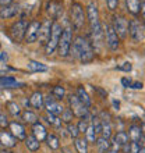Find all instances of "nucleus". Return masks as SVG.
Here are the masks:
<instances>
[{
  "instance_id": "obj_29",
  "label": "nucleus",
  "mask_w": 145,
  "mask_h": 153,
  "mask_svg": "<svg viewBox=\"0 0 145 153\" xmlns=\"http://www.w3.org/2000/svg\"><path fill=\"white\" fill-rule=\"evenodd\" d=\"M6 107H7L8 113L11 114V116H14V117L21 116V113H22V111H21L20 105L16 103V102H7V103H6Z\"/></svg>"
},
{
  "instance_id": "obj_31",
  "label": "nucleus",
  "mask_w": 145,
  "mask_h": 153,
  "mask_svg": "<svg viewBox=\"0 0 145 153\" xmlns=\"http://www.w3.org/2000/svg\"><path fill=\"white\" fill-rule=\"evenodd\" d=\"M74 145H75V149L78 153H88V142H87V139L77 138Z\"/></svg>"
},
{
  "instance_id": "obj_50",
  "label": "nucleus",
  "mask_w": 145,
  "mask_h": 153,
  "mask_svg": "<svg viewBox=\"0 0 145 153\" xmlns=\"http://www.w3.org/2000/svg\"><path fill=\"white\" fill-rule=\"evenodd\" d=\"M141 13H142V18H144V28H145V3L141 4Z\"/></svg>"
},
{
  "instance_id": "obj_54",
  "label": "nucleus",
  "mask_w": 145,
  "mask_h": 153,
  "mask_svg": "<svg viewBox=\"0 0 145 153\" xmlns=\"http://www.w3.org/2000/svg\"><path fill=\"white\" fill-rule=\"evenodd\" d=\"M108 153H119V152H117V150H109Z\"/></svg>"
},
{
  "instance_id": "obj_41",
  "label": "nucleus",
  "mask_w": 145,
  "mask_h": 153,
  "mask_svg": "<svg viewBox=\"0 0 145 153\" xmlns=\"http://www.w3.org/2000/svg\"><path fill=\"white\" fill-rule=\"evenodd\" d=\"M141 149V142L131 141L130 142V153H138Z\"/></svg>"
},
{
  "instance_id": "obj_19",
  "label": "nucleus",
  "mask_w": 145,
  "mask_h": 153,
  "mask_svg": "<svg viewBox=\"0 0 145 153\" xmlns=\"http://www.w3.org/2000/svg\"><path fill=\"white\" fill-rule=\"evenodd\" d=\"M32 134H34V137H35L39 142L46 141V137H48L46 128H45L43 125L40 124L39 121H38V123H35V124L32 125Z\"/></svg>"
},
{
  "instance_id": "obj_25",
  "label": "nucleus",
  "mask_w": 145,
  "mask_h": 153,
  "mask_svg": "<svg viewBox=\"0 0 145 153\" xmlns=\"http://www.w3.org/2000/svg\"><path fill=\"white\" fill-rule=\"evenodd\" d=\"M126 4H127L129 13L133 14V16H137L138 13L141 11V3H140V0H126Z\"/></svg>"
},
{
  "instance_id": "obj_11",
  "label": "nucleus",
  "mask_w": 145,
  "mask_h": 153,
  "mask_svg": "<svg viewBox=\"0 0 145 153\" xmlns=\"http://www.w3.org/2000/svg\"><path fill=\"white\" fill-rule=\"evenodd\" d=\"M39 28H40V22L39 21H31L28 24L27 32H25V42L27 43H34L38 40V33H39Z\"/></svg>"
},
{
  "instance_id": "obj_39",
  "label": "nucleus",
  "mask_w": 145,
  "mask_h": 153,
  "mask_svg": "<svg viewBox=\"0 0 145 153\" xmlns=\"http://www.w3.org/2000/svg\"><path fill=\"white\" fill-rule=\"evenodd\" d=\"M91 124L93 125V128H95V132L98 134H102V120L101 118H98V117H93L92 118V123Z\"/></svg>"
},
{
  "instance_id": "obj_5",
  "label": "nucleus",
  "mask_w": 145,
  "mask_h": 153,
  "mask_svg": "<svg viewBox=\"0 0 145 153\" xmlns=\"http://www.w3.org/2000/svg\"><path fill=\"white\" fill-rule=\"evenodd\" d=\"M69 105H70V110L72 111V114L80 118H84L87 120L88 118V107H85L81 100L78 99L77 95H70L69 96Z\"/></svg>"
},
{
  "instance_id": "obj_1",
  "label": "nucleus",
  "mask_w": 145,
  "mask_h": 153,
  "mask_svg": "<svg viewBox=\"0 0 145 153\" xmlns=\"http://www.w3.org/2000/svg\"><path fill=\"white\" fill-rule=\"evenodd\" d=\"M70 52H72V56L75 59H78L84 64L85 63H91L93 60V57H95V52L92 49V45L89 43L84 36H77L74 39Z\"/></svg>"
},
{
  "instance_id": "obj_27",
  "label": "nucleus",
  "mask_w": 145,
  "mask_h": 153,
  "mask_svg": "<svg viewBox=\"0 0 145 153\" xmlns=\"http://www.w3.org/2000/svg\"><path fill=\"white\" fill-rule=\"evenodd\" d=\"M25 146H27V148H28V150H31V152H36V150L39 149L40 142L38 141L34 135H31V137L25 138Z\"/></svg>"
},
{
  "instance_id": "obj_2",
  "label": "nucleus",
  "mask_w": 145,
  "mask_h": 153,
  "mask_svg": "<svg viewBox=\"0 0 145 153\" xmlns=\"http://www.w3.org/2000/svg\"><path fill=\"white\" fill-rule=\"evenodd\" d=\"M61 32H63V28L59 22H53L52 24V31H50V38H49L48 43L45 46V50H46V54H52L55 50L59 46V42H60V36Z\"/></svg>"
},
{
  "instance_id": "obj_46",
  "label": "nucleus",
  "mask_w": 145,
  "mask_h": 153,
  "mask_svg": "<svg viewBox=\"0 0 145 153\" xmlns=\"http://www.w3.org/2000/svg\"><path fill=\"white\" fill-rule=\"evenodd\" d=\"M121 84H123L124 88H130V85H131V79H129V78H123V79H121Z\"/></svg>"
},
{
  "instance_id": "obj_32",
  "label": "nucleus",
  "mask_w": 145,
  "mask_h": 153,
  "mask_svg": "<svg viewBox=\"0 0 145 153\" xmlns=\"http://www.w3.org/2000/svg\"><path fill=\"white\" fill-rule=\"evenodd\" d=\"M46 143H48V146L53 150L59 149V146H60V143H59V138H57L55 134H48V137H46Z\"/></svg>"
},
{
  "instance_id": "obj_15",
  "label": "nucleus",
  "mask_w": 145,
  "mask_h": 153,
  "mask_svg": "<svg viewBox=\"0 0 145 153\" xmlns=\"http://www.w3.org/2000/svg\"><path fill=\"white\" fill-rule=\"evenodd\" d=\"M87 17H88L89 24H98L101 22L99 21V11H98V6L95 1H89L88 6H87Z\"/></svg>"
},
{
  "instance_id": "obj_55",
  "label": "nucleus",
  "mask_w": 145,
  "mask_h": 153,
  "mask_svg": "<svg viewBox=\"0 0 145 153\" xmlns=\"http://www.w3.org/2000/svg\"><path fill=\"white\" fill-rule=\"evenodd\" d=\"M0 49H1V45H0Z\"/></svg>"
},
{
  "instance_id": "obj_14",
  "label": "nucleus",
  "mask_w": 145,
  "mask_h": 153,
  "mask_svg": "<svg viewBox=\"0 0 145 153\" xmlns=\"http://www.w3.org/2000/svg\"><path fill=\"white\" fill-rule=\"evenodd\" d=\"M18 13H20V4H17V3L8 4V6H4V7L0 8V18H3V20L13 18Z\"/></svg>"
},
{
  "instance_id": "obj_42",
  "label": "nucleus",
  "mask_w": 145,
  "mask_h": 153,
  "mask_svg": "<svg viewBox=\"0 0 145 153\" xmlns=\"http://www.w3.org/2000/svg\"><path fill=\"white\" fill-rule=\"evenodd\" d=\"M8 120H7V116L4 113H0V128H6L8 127Z\"/></svg>"
},
{
  "instance_id": "obj_38",
  "label": "nucleus",
  "mask_w": 145,
  "mask_h": 153,
  "mask_svg": "<svg viewBox=\"0 0 145 153\" xmlns=\"http://www.w3.org/2000/svg\"><path fill=\"white\" fill-rule=\"evenodd\" d=\"M67 131H69V135L71 138H74V139H77L78 138V135H80V131H78V127L74 124H67Z\"/></svg>"
},
{
  "instance_id": "obj_48",
  "label": "nucleus",
  "mask_w": 145,
  "mask_h": 153,
  "mask_svg": "<svg viewBox=\"0 0 145 153\" xmlns=\"http://www.w3.org/2000/svg\"><path fill=\"white\" fill-rule=\"evenodd\" d=\"M93 89H95V91H96L98 93H101V95H102L103 97L108 96V92H106V91H103V89H101L99 86H93Z\"/></svg>"
},
{
  "instance_id": "obj_43",
  "label": "nucleus",
  "mask_w": 145,
  "mask_h": 153,
  "mask_svg": "<svg viewBox=\"0 0 145 153\" xmlns=\"http://www.w3.org/2000/svg\"><path fill=\"white\" fill-rule=\"evenodd\" d=\"M106 4H108V8L110 11H114L117 8V4H119V0H106Z\"/></svg>"
},
{
  "instance_id": "obj_20",
  "label": "nucleus",
  "mask_w": 145,
  "mask_h": 153,
  "mask_svg": "<svg viewBox=\"0 0 145 153\" xmlns=\"http://www.w3.org/2000/svg\"><path fill=\"white\" fill-rule=\"evenodd\" d=\"M17 139L13 137L10 132H6V131H0V143L4 146V148H14L16 146Z\"/></svg>"
},
{
  "instance_id": "obj_45",
  "label": "nucleus",
  "mask_w": 145,
  "mask_h": 153,
  "mask_svg": "<svg viewBox=\"0 0 145 153\" xmlns=\"http://www.w3.org/2000/svg\"><path fill=\"white\" fill-rule=\"evenodd\" d=\"M130 88L131 89H142V82H131Z\"/></svg>"
},
{
  "instance_id": "obj_34",
  "label": "nucleus",
  "mask_w": 145,
  "mask_h": 153,
  "mask_svg": "<svg viewBox=\"0 0 145 153\" xmlns=\"http://www.w3.org/2000/svg\"><path fill=\"white\" fill-rule=\"evenodd\" d=\"M102 137L108 139L112 137V125L109 120H102Z\"/></svg>"
},
{
  "instance_id": "obj_22",
  "label": "nucleus",
  "mask_w": 145,
  "mask_h": 153,
  "mask_svg": "<svg viewBox=\"0 0 145 153\" xmlns=\"http://www.w3.org/2000/svg\"><path fill=\"white\" fill-rule=\"evenodd\" d=\"M77 96H78V99L81 100V103L85 106V107H91V105H92V100H91V97H89V95L87 93V91L84 89V86H78L77 88Z\"/></svg>"
},
{
  "instance_id": "obj_24",
  "label": "nucleus",
  "mask_w": 145,
  "mask_h": 153,
  "mask_svg": "<svg viewBox=\"0 0 145 153\" xmlns=\"http://www.w3.org/2000/svg\"><path fill=\"white\" fill-rule=\"evenodd\" d=\"M96 146H98V150L101 153H108L109 150H110V148H112V143L109 142L108 138H96Z\"/></svg>"
},
{
  "instance_id": "obj_8",
  "label": "nucleus",
  "mask_w": 145,
  "mask_h": 153,
  "mask_svg": "<svg viewBox=\"0 0 145 153\" xmlns=\"http://www.w3.org/2000/svg\"><path fill=\"white\" fill-rule=\"evenodd\" d=\"M129 35L131 36V39L135 42H141L145 38V28L144 25L137 20H131L129 22Z\"/></svg>"
},
{
  "instance_id": "obj_16",
  "label": "nucleus",
  "mask_w": 145,
  "mask_h": 153,
  "mask_svg": "<svg viewBox=\"0 0 145 153\" xmlns=\"http://www.w3.org/2000/svg\"><path fill=\"white\" fill-rule=\"evenodd\" d=\"M10 131H11V135L16 138L17 141H25L27 132H25V128L20 123H17V121L10 123Z\"/></svg>"
},
{
  "instance_id": "obj_30",
  "label": "nucleus",
  "mask_w": 145,
  "mask_h": 153,
  "mask_svg": "<svg viewBox=\"0 0 145 153\" xmlns=\"http://www.w3.org/2000/svg\"><path fill=\"white\" fill-rule=\"evenodd\" d=\"M48 11H49V14H50L52 17L57 18V17H59L61 13H63V7H61L59 3H56V1H52V3L49 4Z\"/></svg>"
},
{
  "instance_id": "obj_26",
  "label": "nucleus",
  "mask_w": 145,
  "mask_h": 153,
  "mask_svg": "<svg viewBox=\"0 0 145 153\" xmlns=\"http://www.w3.org/2000/svg\"><path fill=\"white\" fill-rule=\"evenodd\" d=\"M28 68L34 73H45L48 71V65H45L40 61H35V60H29L28 61Z\"/></svg>"
},
{
  "instance_id": "obj_28",
  "label": "nucleus",
  "mask_w": 145,
  "mask_h": 153,
  "mask_svg": "<svg viewBox=\"0 0 145 153\" xmlns=\"http://www.w3.org/2000/svg\"><path fill=\"white\" fill-rule=\"evenodd\" d=\"M21 118L24 120V123H28V124H35V123H38V117H36V114L34 113V111H31V110H24L22 113H21Z\"/></svg>"
},
{
  "instance_id": "obj_47",
  "label": "nucleus",
  "mask_w": 145,
  "mask_h": 153,
  "mask_svg": "<svg viewBox=\"0 0 145 153\" xmlns=\"http://www.w3.org/2000/svg\"><path fill=\"white\" fill-rule=\"evenodd\" d=\"M7 60H8L7 53H6V52H0V61H1V63H6Z\"/></svg>"
},
{
  "instance_id": "obj_35",
  "label": "nucleus",
  "mask_w": 145,
  "mask_h": 153,
  "mask_svg": "<svg viewBox=\"0 0 145 153\" xmlns=\"http://www.w3.org/2000/svg\"><path fill=\"white\" fill-rule=\"evenodd\" d=\"M85 139L87 142H96V132H95V128H93L92 124L88 125V129H87V132H85Z\"/></svg>"
},
{
  "instance_id": "obj_9",
  "label": "nucleus",
  "mask_w": 145,
  "mask_h": 153,
  "mask_svg": "<svg viewBox=\"0 0 145 153\" xmlns=\"http://www.w3.org/2000/svg\"><path fill=\"white\" fill-rule=\"evenodd\" d=\"M113 29L116 31V33L119 35V38L126 39L129 35V21L126 20L124 17L121 16H114L113 17Z\"/></svg>"
},
{
  "instance_id": "obj_12",
  "label": "nucleus",
  "mask_w": 145,
  "mask_h": 153,
  "mask_svg": "<svg viewBox=\"0 0 145 153\" xmlns=\"http://www.w3.org/2000/svg\"><path fill=\"white\" fill-rule=\"evenodd\" d=\"M52 24H53V21H50V20H45L40 24L39 33H38V40H39L40 45L46 46V43H48L49 38H50V31H52Z\"/></svg>"
},
{
  "instance_id": "obj_23",
  "label": "nucleus",
  "mask_w": 145,
  "mask_h": 153,
  "mask_svg": "<svg viewBox=\"0 0 145 153\" xmlns=\"http://www.w3.org/2000/svg\"><path fill=\"white\" fill-rule=\"evenodd\" d=\"M43 102H45V97L42 95V92H34L29 97V105L35 107V109H42L43 106Z\"/></svg>"
},
{
  "instance_id": "obj_53",
  "label": "nucleus",
  "mask_w": 145,
  "mask_h": 153,
  "mask_svg": "<svg viewBox=\"0 0 145 153\" xmlns=\"http://www.w3.org/2000/svg\"><path fill=\"white\" fill-rule=\"evenodd\" d=\"M138 153H145V148H144V146H141V149H140V152H138Z\"/></svg>"
},
{
  "instance_id": "obj_36",
  "label": "nucleus",
  "mask_w": 145,
  "mask_h": 153,
  "mask_svg": "<svg viewBox=\"0 0 145 153\" xmlns=\"http://www.w3.org/2000/svg\"><path fill=\"white\" fill-rule=\"evenodd\" d=\"M52 96L56 99H63L66 96V89L63 86H55L52 89Z\"/></svg>"
},
{
  "instance_id": "obj_13",
  "label": "nucleus",
  "mask_w": 145,
  "mask_h": 153,
  "mask_svg": "<svg viewBox=\"0 0 145 153\" xmlns=\"http://www.w3.org/2000/svg\"><path fill=\"white\" fill-rule=\"evenodd\" d=\"M91 33H92V39H93L95 48L99 49L102 46V42H103V36H105V33H103V27H102L101 22L91 25Z\"/></svg>"
},
{
  "instance_id": "obj_52",
  "label": "nucleus",
  "mask_w": 145,
  "mask_h": 153,
  "mask_svg": "<svg viewBox=\"0 0 145 153\" xmlns=\"http://www.w3.org/2000/svg\"><path fill=\"white\" fill-rule=\"evenodd\" d=\"M113 106H114V107H116V109H119V107H120V103H119V102H113Z\"/></svg>"
},
{
  "instance_id": "obj_18",
  "label": "nucleus",
  "mask_w": 145,
  "mask_h": 153,
  "mask_svg": "<svg viewBox=\"0 0 145 153\" xmlns=\"http://www.w3.org/2000/svg\"><path fill=\"white\" fill-rule=\"evenodd\" d=\"M24 84H21L14 76H0V88H21Z\"/></svg>"
},
{
  "instance_id": "obj_33",
  "label": "nucleus",
  "mask_w": 145,
  "mask_h": 153,
  "mask_svg": "<svg viewBox=\"0 0 145 153\" xmlns=\"http://www.w3.org/2000/svg\"><path fill=\"white\" fill-rule=\"evenodd\" d=\"M45 120H46L48 124L53 125V127H61V118L59 116H55V114L48 113L46 116H45Z\"/></svg>"
},
{
  "instance_id": "obj_37",
  "label": "nucleus",
  "mask_w": 145,
  "mask_h": 153,
  "mask_svg": "<svg viewBox=\"0 0 145 153\" xmlns=\"http://www.w3.org/2000/svg\"><path fill=\"white\" fill-rule=\"evenodd\" d=\"M60 118H61V123H66V124H70L71 123V120H72V111L70 109H64L63 110V113L60 114Z\"/></svg>"
},
{
  "instance_id": "obj_7",
  "label": "nucleus",
  "mask_w": 145,
  "mask_h": 153,
  "mask_svg": "<svg viewBox=\"0 0 145 153\" xmlns=\"http://www.w3.org/2000/svg\"><path fill=\"white\" fill-rule=\"evenodd\" d=\"M103 33H105V40L106 45L110 50H117L119 48V42H120V38L116 33V31L113 29L112 25H103Z\"/></svg>"
},
{
  "instance_id": "obj_44",
  "label": "nucleus",
  "mask_w": 145,
  "mask_h": 153,
  "mask_svg": "<svg viewBox=\"0 0 145 153\" xmlns=\"http://www.w3.org/2000/svg\"><path fill=\"white\" fill-rule=\"evenodd\" d=\"M119 70H121V71H126V73H130L131 70H133V65H131V63H124L123 65H120V67H117Z\"/></svg>"
},
{
  "instance_id": "obj_10",
  "label": "nucleus",
  "mask_w": 145,
  "mask_h": 153,
  "mask_svg": "<svg viewBox=\"0 0 145 153\" xmlns=\"http://www.w3.org/2000/svg\"><path fill=\"white\" fill-rule=\"evenodd\" d=\"M43 106H45V109H46L48 113L55 114V116H60V114L63 113V110H64V107L56 100V97L50 96V95L45 97Z\"/></svg>"
},
{
  "instance_id": "obj_3",
  "label": "nucleus",
  "mask_w": 145,
  "mask_h": 153,
  "mask_svg": "<svg viewBox=\"0 0 145 153\" xmlns=\"http://www.w3.org/2000/svg\"><path fill=\"white\" fill-rule=\"evenodd\" d=\"M71 45H72V32L70 28H64L63 32H61L60 36V42H59V54L61 57H67L70 54V50H71Z\"/></svg>"
},
{
  "instance_id": "obj_21",
  "label": "nucleus",
  "mask_w": 145,
  "mask_h": 153,
  "mask_svg": "<svg viewBox=\"0 0 145 153\" xmlns=\"http://www.w3.org/2000/svg\"><path fill=\"white\" fill-rule=\"evenodd\" d=\"M142 137H144V135H142V131H141V127H140V125L133 124L129 128V138H130V141L141 142Z\"/></svg>"
},
{
  "instance_id": "obj_51",
  "label": "nucleus",
  "mask_w": 145,
  "mask_h": 153,
  "mask_svg": "<svg viewBox=\"0 0 145 153\" xmlns=\"http://www.w3.org/2000/svg\"><path fill=\"white\" fill-rule=\"evenodd\" d=\"M140 127H141V131H142V135H145V123H142L141 125H140Z\"/></svg>"
},
{
  "instance_id": "obj_17",
  "label": "nucleus",
  "mask_w": 145,
  "mask_h": 153,
  "mask_svg": "<svg viewBox=\"0 0 145 153\" xmlns=\"http://www.w3.org/2000/svg\"><path fill=\"white\" fill-rule=\"evenodd\" d=\"M129 134L124 132V131H120V132H117L114 137H113V142H112V146H113V150H117L119 152V149L120 148H123V146L129 142Z\"/></svg>"
},
{
  "instance_id": "obj_49",
  "label": "nucleus",
  "mask_w": 145,
  "mask_h": 153,
  "mask_svg": "<svg viewBox=\"0 0 145 153\" xmlns=\"http://www.w3.org/2000/svg\"><path fill=\"white\" fill-rule=\"evenodd\" d=\"M13 3H14V0H0V7H4V6H8Z\"/></svg>"
},
{
  "instance_id": "obj_6",
  "label": "nucleus",
  "mask_w": 145,
  "mask_h": 153,
  "mask_svg": "<svg viewBox=\"0 0 145 153\" xmlns=\"http://www.w3.org/2000/svg\"><path fill=\"white\" fill-rule=\"evenodd\" d=\"M27 28H28V22L25 20H20L14 22V25L10 29V35H11V39L14 42H21L22 39H25V32H27Z\"/></svg>"
},
{
  "instance_id": "obj_4",
  "label": "nucleus",
  "mask_w": 145,
  "mask_h": 153,
  "mask_svg": "<svg viewBox=\"0 0 145 153\" xmlns=\"http://www.w3.org/2000/svg\"><path fill=\"white\" fill-rule=\"evenodd\" d=\"M70 16H71V24L75 29H81L85 24V14L84 8L80 3H72L71 10H70Z\"/></svg>"
},
{
  "instance_id": "obj_40",
  "label": "nucleus",
  "mask_w": 145,
  "mask_h": 153,
  "mask_svg": "<svg viewBox=\"0 0 145 153\" xmlns=\"http://www.w3.org/2000/svg\"><path fill=\"white\" fill-rule=\"evenodd\" d=\"M88 125H89V123H88V120H84V118H81L80 120V123H78V131H80V134H85L87 132V129H88Z\"/></svg>"
}]
</instances>
